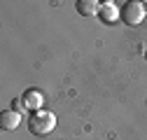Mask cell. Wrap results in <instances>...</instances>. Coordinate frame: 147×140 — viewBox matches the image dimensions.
<instances>
[{
  "label": "cell",
  "instance_id": "1",
  "mask_svg": "<svg viewBox=\"0 0 147 140\" xmlns=\"http://www.w3.org/2000/svg\"><path fill=\"white\" fill-rule=\"evenodd\" d=\"M28 129L35 135H49L54 129H56V114L47 112V110H38V112H30L28 117Z\"/></svg>",
  "mask_w": 147,
  "mask_h": 140
},
{
  "label": "cell",
  "instance_id": "2",
  "mask_svg": "<svg viewBox=\"0 0 147 140\" xmlns=\"http://www.w3.org/2000/svg\"><path fill=\"white\" fill-rule=\"evenodd\" d=\"M145 5L142 3H138V0H131V3H126L124 5V9H121V19H124V24H128V26H140L142 21H145Z\"/></svg>",
  "mask_w": 147,
  "mask_h": 140
},
{
  "label": "cell",
  "instance_id": "3",
  "mask_svg": "<svg viewBox=\"0 0 147 140\" xmlns=\"http://www.w3.org/2000/svg\"><path fill=\"white\" fill-rule=\"evenodd\" d=\"M21 98H24L26 108H28L30 112H38V110H42V103H45V94H42L40 89H26Z\"/></svg>",
  "mask_w": 147,
  "mask_h": 140
},
{
  "label": "cell",
  "instance_id": "4",
  "mask_svg": "<svg viewBox=\"0 0 147 140\" xmlns=\"http://www.w3.org/2000/svg\"><path fill=\"white\" fill-rule=\"evenodd\" d=\"M98 16L103 19V24H115L117 19H121V9H119L115 3H103Z\"/></svg>",
  "mask_w": 147,
  "mask_h": 140
},
{
  "label": "cell",
  "instance_id": "5",
  "mask_svg": "<svg viewBox=\"0 0 147 140\" xmlns=\"http://www.w3.org/2000/svg\"><path fill=\"white\" fill-rule=\"evenodd\" d=\"M19 124H21V114L19 112H14V110L0 112V126H3L5 131H14Z\"/></svg>",
  "mask_w": 147,
  "mask_h": 140
},
{
  "label": "cell",
  "instance_id": "6",
  "mask_svg": "<svg viewBox=\"0 0 147 140\" xmlns=\"http://www.w3.org/2000/svg\"><path fill=\"white\" fill-rule=\"evenodd\" d=\"M100 5H103V3H98V0H77V3H75V9H77L82 16H94V14L100 12Z\"/></svg>",
  "mask_w": 147,
  "mask_h": 140
},
{
  "label": "cell",
  "instance_id": "7",
  "mask_svg": "<svg viewBox=\"0 0 147 140\" xmlns=\"http://www.w3.org/2000/svg\"><path fill=\"white\" fill-rule=\"evenodd\" d=\"M12 110H14V112H19L21 117H24L26 112H30V110L26 108V103H24V98H14V103H12Z\"/></svg>",
  "mask_w": 147,
  "mask_h": 140
},
{
  "label": "cell",
  "instance_id": "8",
  "mask_svg": "<svg viewBox=\"0 0 147 140\" xmlns=\"http://www.w3.org/2000/svg\"><path fill=\"white\" fill-rule=\"evenodd\" d=\"M145 61H147V51H145Z\"/></svg>",
  "mask_w": 147,
  "mask_h": 140
},
{
  "label": "cell",
  "instance_id": "9",
  "mask_svg": "<svg viewBox=\"0 0 147 140\" xmlns=\"http://www.w3.org/2000/svg\"><path fill=\"white\" fill-rule=\"evenodd\" d=\"M145 12H147V3H145Z\"/></svg>",
  "mask_w": 147,
  "mask_h": 140
}]
</instances>
